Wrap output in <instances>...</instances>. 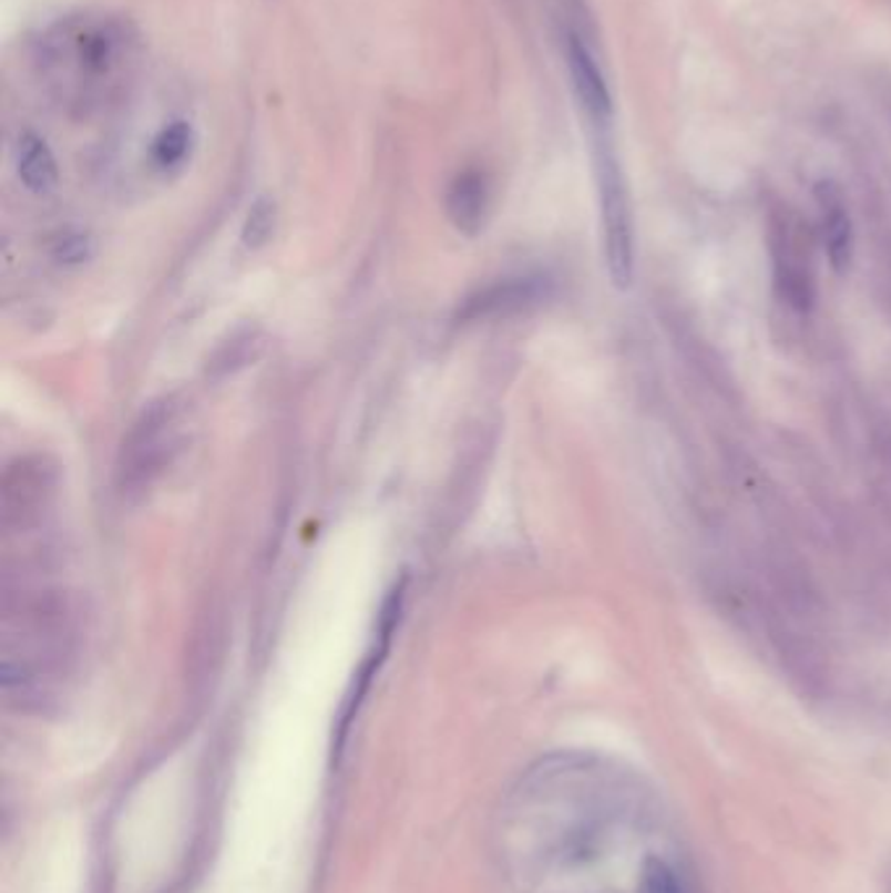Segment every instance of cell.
Returning <instances> with one entry per match:
<instances>
[{
  "label": "cell",
  "mask_w": 891,
  "mask_h": 893,
  "mask_svg": "<svg viewBox=\"0 0 891 893\" xmlns=\"http://www.w3.org/2000/svg\"><path fill=\"white\" fill-rule=\"evenodd\" d=\"M142 53V37L129 19L86 11L61 19L40 37L38 69L65 113L92 119L129 97Z\"/></svg>",
  "instance_id": "cell-1"
},
{
  "label": "cell",
  "mask_w": 891,
  "mask_h": 893,
  "mask_svg": "<svg viewBox=\"0 0 891 893\" xmlns=\"http://www.w3.org/2000/svg\"><path fill=\"white\" fill-rule=\"evenodd\" d=\"M184 408L175 398H163L144 408L123 439L119 455V489L126 496L144 494L173 463L181 450Z\"/></svg>",
  "instance_id": "cell-2"
},
{
  "label": "cell",
  "mask_w": 891,
  "mask_h": 893,
  "mask_svg": "<svg viewBox=\"0 0 891 893\" xmlns=\"http://www.w3.org/2000/svg\"><path fill=\"white\" fill-rule=\"evenodd\" d=\"M594 173L610 277L615 288H627L633 280V212L623 165L612 146L610 131H594Z\"/></svg>",
  "instance_id": "cell-3"
},
{
  "label": "cell",
  "mask_w": 891,
  "mask_h": 893,
  "mask_svg": "<svg viewBox=\"0 0 891 893\" xmlns=\"http://www.w3.org/2000/svg\"><path fill=\"white\" fill-rule=\"evenodd\" d=\"M55 489V471L42 458H19L0 486L6 528H27L42 515Z\"/></svg>",
  "instance_id": "cell-4"
},
{
  "label": "cell",
  "mask_w": 891,
  "mask_h": 893,
  "mask_svg": "<svg viewBox=\"0 0 891 893\" xmlns=\"http://www.w3.org/2000/svg\"><path fill=\"white\" fill-rule=\"evenodd\" d=\"M565 58L570 71V84H573L575 100L586 115L588 126L594 131H610L612 119H615V102L604 76L602 63L594 55V50L581 32H567L565 40Z\"/></svg>",
  "instance_id": "cell-5"
},
{
  "label": "cell",
  "mask_w": 891,
  "mask_h": 893,
  "mask_svg": "<svg viewBox=\"0 0 891 893\" xmlns=\"http://www.w3.org/2000/svg\"><path fill=\"white\" fill-rule=\"evenodd\" d=\"M489 202H492V188H489L487 173L479 171V167L458 173L450 183L448 196H444L450 223L465 236H477L484 228Z\"/></svg>",
  "instance_id": "cell-6"
},
{
  "label": "cell",
  "mask_w": 891,
  "mask_h": 893,
  "mask_svg": "<svg viewBox=\"0 0 891 893\" xmlns=\"http://www.w3.org/2000/svg\"><path fill=\"white\" fill-rule=\"evenodd\" d=\"M816 202L821 212L823 240H827L829 261L834 269H844L852 259V219L847 209L842 188L831 181H821L816 186Z\"/></svg>",
  "instance_id": "cell-7"
},
{
  "label": "cell",
  "mask_w": 891,
  "mask_h": 893,
  "mask_svg": "<svg viewBox=\"0 0 891 893\" xmlns=\"http://www.w3.org/2000/svg\"><path fill=\"white\" fill-rule=\"evenodd\" d=\"M542 296V283L531 280V277H515V280H502L496 285H489L477 296L469 298L463 306V319H487L500 317V314H510L523 309L531 301Z\"/></svg>",
  "instance_id": "cell-8"
},
{
  "label": "cell",
  "mask_w": 891,
  "mask_h": 893,
  "mask_svg": "<svg viewBox=\"0 0 891 893\" xmlns=\"http://www.w3.org/2000/svg\"><path fill=\"white\" fill-rule=\"evenodd\" d=\"M17 173L27 192L50 194L58 186V163L48 142L34 131H24L17 142Z\"/></svg>",
  "instance_id": "cell-9"
},
{
  "label": "cell",
  "mask_w": 891,
  "mask_h": 893,
  "mask_svg": "<svg viewBox=\"0 0 891 893\" xmlns=\"http://www.w3.org/2000/svg\"><path fill=\"white\" fill-rule=\"evenodd\" d=\"M194 150V129L192 123L186 121H173L167 123L165 129H160V134L152 138L150 146V157L160 171H175L192 157Z\"/></svg>",
  "instance_id": "cell-10"
},
{
  "label": "cell",
  "mask_w": 891,
  "mask_h": 893,
  "mask_svg": "<svg viewBox=\"0 0 891 893\" xmlns=\"http://www.w3.org/2000/svg\"><path fill=\"white\" fill-rule=\"evenodd\" d=\"M277 223V207L273 199L267 196H259L257 202L252 204L246 212L244 228H240V240H244L246 248H262L273 238Z\"/></svg>",
  "instance_id": "cell-11"
},
{
  "label": "cell",
  "mask_w": 891,
  "mask_h": 893,
  "mask_svg": "<svg viewBox=\"0 0 891 893\" xmlns=\"http://www.w3.org/2000/svg\"><path fill=\"white\" fill-rule=\"evenodd\" d=\"M638 893H680L677 877L672 868L659 858H646L644 870H641Z\"/></svg>",
  "instance_id": "cell-12"
},
{
  "label": "cell",
  "mask_w": 891,
  "mask_h": 893,
  "mask_svg": "<svg viewBox=\"0 0 891 893\" xmlns=\"http://www.w3.org/2000/svg\"><path fill=\"white\" fill-rule=\"evenodd\" d=\"M90 254H92V244H90V238L82 236V233H76V236H63L55 246V256L61 261H65V265L84 261Z\"/></svg>",
  "instance_id": "cell-13"
}]
</instances>
